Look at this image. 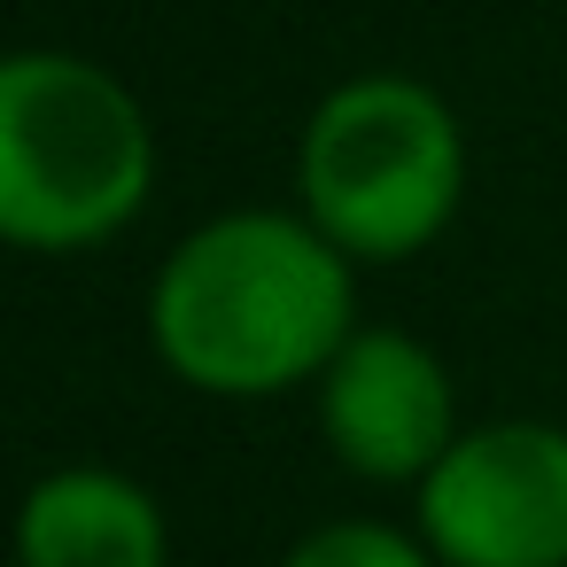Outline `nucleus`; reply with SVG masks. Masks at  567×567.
<instances>
[{
	"label": "nucleus",
	"instance_id": "1",
	"mask_svg": "<svg viewBox=\"0 0 567 567\" xmlns=\"http://www.w3.org/2000/svg\"><path fill=\"white\" fill-rule=\"evenodd\" d=\"M358 334V257L303 210H226L195 226L156 288L148 342L203 396H288Z\"/></svg>",
	"mask_w": 567,
	"mask_h": 567
},
{
	"label": "nucleus",
	"instance_id": "2",
	"mask_svg": "<svg viewBox=\"0 0 567 567\" xmlns=\"http://www.w3.org/2000/svg\"><path fill=\"white\" fill-rule=\"evenodd\" d=\"M156 195V133L133 86L86 55L0 63V234L40 257L102 249Z\"/></svg>",
	"mask_w": 567,
	"mask_h": 567
},
{
	"label": "nucleus",
	"instance_id": "3",
	"mask_svg": "<svg viewBox=\"0 0 567 567\" xmlns=\"http://www.w3.org/2000/svg\"><path fill=\"white\" fill-rule=\"evenodd\" d=\"M466 195V141L435 86L404 71L342 79L296 141L303 218L358 265L420 257Z\"/></svg>",
	"mask_w": 567,
	"mask_h": 567
},
{
	"label": "nucleus",
	"instance_id": "4",
	"mask_svg": "<svg viewBox=\"0 0 567 567\" xmlns=\"http://www.w3.org/2000/svg\"><path fill=\"white\" fill-rule=\"evenodd\" d=\"M443 567H567V435L544 420L466 427L420 482Z\"/></svg>",
	"mask_w": 567,
	"mask_h": 567
},
{
	"label": "nucleus",
	"instance_id": "5",
	"mask_svg": "<svg viewBox=\"0 0 567 567\" xmlns=\"http://www.w3.org/2000/svg\"><path fill=\"white\" fill-rule=\"evenodd\" d=\"M319 427L358 482H427L458 443L451 373L404 327H358L319 373Z\"/></svg>",
	"mask_w": 567,
	"mask_h": 567
},
{
	"label": "nucleus",
	"instance_id": "6",
	"mask_svg": "<svg viewBox=\"0 0 567 567\" xmlns=\"http://www.w3.org/2000/svg\"><path fill=\"white\" fill-rule=\"evenodd\" d=\"M17 559L24 567H164L172 528L141 482L110 466H55L32 482L17 513Z\"/></svg>",
	"mask_w": 567,
	"mask_h": 567
},
{
	"label": "nucleus",
	"instance_id": "7",
	"mask_svg": "<svg viewBox=\"0 0 567 567\" xmlns=\"http://www.w3.org/2000/svg\"><path fill=\"white\" fill-rule=\"evenodd\" d=\"M280 567H443L427 536L381 528V520H327L311 536H296V551Z\"/></svg>",
	"mask_w": 567,
	"mask_h": 567
}]
</instances>
